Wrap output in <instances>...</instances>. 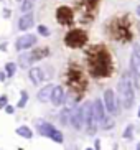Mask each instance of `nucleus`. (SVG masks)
Instances as JSON below:
<instances>
[{
  "label": "nucleus",
  "instance_id": "obj_10",
  "mask_svg": "<svg viewBox=\"0 0 140 150\" xmlns=\"http://www.w3.org/2000/svg\"><path fill=\"white\" fill-rule=\"evenodd\" d=\"M99 2H101V0H78V5H79V8H83L84 15H91V17L94 18L96 17L94 12H96Z\"/></svg>",
  "mask_w": 140,
  "mask_h": 150
},
{
  "label": "nucleus",
  "instance_id": "obj_14",
  "mask_svg": "<svg viewBox=\"0 0 140 150\" xmlns=\"http://www.w3.org/2000/svg\"><path fill=\"white\" fill-rule=\"evenodd\" d=\"M64 101H66V93H64V89H63V86H54L53 94H51L53 106H63Z\"/></svg>",
  "mask_w": 140,
  "mask_h": 150
},
{
  "label": "nucleus",
  "instance_id": "obj_22",
  "mask_svg": "<svg viewBox=\"0 0 140 150\" xmlns=\"http://www.w3.org/2000/svg\"><path fill=\"white\" fill-rule=\"evenodd\" d=\"M18 64H20V68H28L31 64L30 63V54L28 53H22L20 54V58H18Z\"/></svg>",
  "mask_w": 140,
  "mask_h": 150
},
{
  "label": "nucleus",
  "instance_id": "obj_33",
  "mask_svg": "<svg viewBox=\"0 0 140 150\" xmlns=\"http://www.w3.org/2000/svg\"><path fill=\"white\" fill-rule=\"evenodd\" d=\"M135 150H140V142L137 144V147H135Z\"/></svg>",
  "mask_w": 140,
  "mask_h": 150
},
{
  "label": "nucleus",
  "instance_id": "obj_6",
  "mask_svg": "<svg viewBox=\"0 0 140 150\" xmlns=\"http://www.w3.org/2000/svg\"><path fill=\"white\" fill-rule=\"evenodd\" d=\"M83 110H84V120H86V130L89 135H94L97 132L99 122H97L94 110H92V102H84L83 104Z\"/></svg>",
  "mask_w": 140,
  "mask_h": 150
},
{
  "label": "nucleus",
  "instance_id": "obj_8",
  "mask_svg": "<svg viewBox=\"0 0 140 150\" xmlns=\"http://www.w3.org/2000/svg\"><path fill=\"white\" fill-rule=\"evenodd\" d=\"M56 22L64 27H73L74 23V12L68 5H61L56 8Z\"/></svg>",
  "mask_w": 140,
  "mask_h": 150
},
{
  "label": "nucleus",
  "instance_id": "obj_13",
  "mask_svg": "<svg viewBox=\"0 0 140 150\" xmlns=\"http://www.w3.org/2000/svg\"><path fill=\"white\" fill-rule=\"evenodd\" d=\"M129 66H130L132 74L140 79V54L137 53V51H132V53H130V58H129Z\"/></svg>",
  "mask_w": 140,
  "mask_h": 150
},
{
  "label": "nucleus",
  "instance_id": "obj_24",
  "mask_svg": "<svg viewBox=\"0 0 140 150\" xmlns=\"http://www.w3.org/2000/svg\"><path fill=\"white\" fill-rule=\"evenodd\" d=\"M15 69H17V64L15 63H7L5 64V74L8 76V78H12L15 74Z\"/></svg>",
  "mask_w": 140,
  "mask_h": 150
},
{
  "label": "nucleus",
  "instance_id": "obj_2",
  "mask_svg": "<svg viewBox=\"0 0 140 150\" xmlns=\"http://www.w3.org/2000/svg\"><path fill=\"white\" fill-rule=\"evenodd\" d=\"M134 23H132L130 15H122V17H115L110 20L107 31L109 36L114 41H120V43H130L134 40Z\"/></svg>",
  "mask_w": 140,
  "mask_h": 150
},
{
  "label": "nucleus",
  "instance_id": "obj_12",
  "mask_svg": "<svg viewBox=\"0 0 140 150\" xmlns=\"http://www.w3.org/2000/svg\"><path fill=\"white\" fill-rule=\"evenodd\" d=\"M92 110H94V115H96L97 122L101 124L102 120L105 119V106H104V101H102V99H94V102H92Z\"/></svg>",
  "mask_w": 140,
  "mask_h": 150
},
{
  "label": "nucleus",
  "instance_id": "obj_29",
  "mask_svg": "<svg viewBox=\"0 0 140 150\" xmlns=\"http://www.w3.org/2000/svg\"><path fill=\"white\" fill-rule=\"evenodd\" d=\"M94 150H101V140H99V139L94 140Z\"/></svg>",
  "mask_w": 140,
  "mask_h": 150
},
{
  "label": "nucleus",
  "instance_id": "obj_18",
  "mask_svg": "<svg viewBox=\"0 0 140 150\" xmlns=\"http://www.w3.org/2000/svg\"><path fill=\"white\" fill-rule=\"evenodd\" d=\"M53 89H54V86H53V84H46V86H43V88L40 89V93H38V101H40V102H48V101H51Z\"/></svg>",
  "mask_w": 140,
  "mask_h": 150
},
{
  "label": "nucleus",
  "instance_id": "obj_5",
  "mask_svg": "<svg viewBox=\"0 0 140 150\" xmlns=\"http://www.w3.org/2000/svg\"><path fill=\"white\" fill-rule=\"evenodd\" d=\"M88 40H89L88 31L83 30V28H73L64 35V45L73 50L83 48L84 45L88 43Z\"/></svg>",
  "mask_w": 140,
  "mask_h": 150
},
{
  "label": "nucleus",
  "instance_id": "obj_37",
  "mask_svg": "<svg viewBox=\"0 0 140 150\" xmlns=\"http://www.w3.org/2000/svg\"><path fill=\"white\" fill-rule=\"evenodd\" d=\"M0 2H2V0H0Z\"/></svg>",
  "mask_w": 140,
  "mask_h": 150
},
{
  "label": "nucleus",
  "instance_id": "obj_16",
  "mask_svg": "<svg viewBox=\"0 0 140 150\" xmlns=\"http://www.w3.org/2000/svg\"><path fill=\"white\" fill-rule=\"evenodd\" d=\"M30 54V63H35V61H40V59H43V58L49 56V48H46V46H43V48H36L33 50Z\"/></svg>",
  "mask_w": 140,
  "mask_h": 150
},
{
  "label": "nucleus",
  "instance_id": "obj_31",
  "mask_svg": "<svg viewBox=\"0 0 140 150\" xmlns=\"http://www.w3.org/2000/svg\"><path fill=\"white\" fill-rule=\"evenodd\" d=\"M135 13H137V17L140 18V5H137V8H135Z\"/></svg>",
  "mask_w": 140,
  "mask_h": 150
},
{
  "label": "nucleus",
  "instance_id": "obj_28",
  "mask_svg": "<svg viewBox=\"0 0 140 150\" xmlns=\"http://www.w3.org/2000/svg\"><path fill=\"white\" fill-rule=\"evenodd\" d=\"M10 15H12L10 8H4V10H2V17H4V18H10Z\"/></svg>",
  "mask_w": 140,
  "mask_h": 150
},
{
  "label": "nucleus",
  "instance_id": "obj_34",
  "mask_svg": "<svg viewBox=\"0 0 140 150\" xmlns=\"http://www.w3.org/2000/svg\"><path fill=\"white\" fill-rule=\"evenodd\" d=\"M86 150H94V149H91V147H88V149H86Z\"/></svg>",
  "mask_w": 140,
  "mask_h": 150
},
{
  "label": "nucleus",
  "instance_id": "obj_19",
  "mask_svg": "<svg viewBox=\"0 0 140 150\" xmlns=\"http://www.w3.org/2000/svg\"><path fill=\"white\" fill-rule=\"evenodd\" d=\"M30 79L33 84H40L41 81H45L46 78H45V73L41 68H31L30 69Z\"/></svg>",
  "mask_w": 140,
  "mask_h": 150
},
{
  "label": "nucleus",
  "instance_id": "obj_7",
  "mask_svg": "<svg viewBox=\"0 0 140 150\" xmlns=\"http://www.w3.org/2000/svg\"><path fill=\"white\" fill-rule=\"evenodd\" d=\"M102 101H104V106L105 110L112 115H117L120 112V102H119L117 96L112 89H105L104 91V96H102Z\"/></svg>",
  "mask_w": 140,
  "mask_h": 150
},
{
  "label": "nucleus",
  "instance_id": "obj_23",
  "mask_svg": "<svg viewBox=\"0 0 140 150\" xmlns=\"http://www.w3.org/2000/svg\"><path fill=\"white\" fill-rule=\"evenodd\" d=\"M134 130H135V125H134V124H129L127 127H125V130H124L122 137L127 139V140H130L132 137H134Z\"/></svg>",
  "mask_w": 140,
  "mask_h": 150
},
{
  "label": "nucleus",
  "instance_id": "obj_20",
  "mask_svg": "<svg viewBox=\"0 0 140 150\" xmlns=\"http://www.w3.org/2000/svg\"><path fill=\"white\" fill-rule=\"evenodd\" d=\"M99 125H101V129H102V130H110V129H114L115 120L112 119V117H105V119L102 120V122L99 124Z\"/></svg>",
  "mask_w": 140,
  "mask_h": 150
},
{
  "label": "nucleus",
  "instance_id": "obj_26",
  "mask_svg": "<svg viewBox=\"0 0 140 150\" xmlns=\"http://www.w3.org/2000/svg\"><path fill=\"white\" fill-rule=\"evenodd\" d=\"M38 33L41 36H49V28L46 27V25H40V27H38Z\"/></svg>",
  "mask_w": 140,
  "mask_h": 150
},
{
  "label": "nucleus",
  "instance_id": "obj_4",
  "mask_svg": "<svg viewBox=\"0 0 140 150\" xmlns=\"http://www.w3.org/2000/svg\"><path fill=\"white\" fill-rule=\"evenodd\" d=\"M66 83L69 86L71 93L76 94V96H81L83 97L84 91L88 89V78L86 74L83 73V69L74 64H71L68 68V73H66Z\"/></svg>",
  "mask_w": 140,
  "mask_h": 150
},
{
  "label": "nucleus",
  "instance_id": "obj_25",
  "mask_svg": "<svg viewBox=\"0 0 140 150\" xmlns=\"http://www.w3.org/2000/svg\"><path fill=\"white\" fill-rule=\"evenodd\" d=\"M26 102H28V93L26 91H22V96H20V99H18V102H17V107H25L26 106Z\"/></svg>",
  "mask_w": 140,
  "mask_h": 150
},
{
  "label": "nucleus",
  "instance_id": "obj_11",
  "mask_svg": "<svg viewBox=\"0 0 140 150\" xmlns=\"http://www.w3.org/2000/svg\"><path fill=\"white\" fill-rule=\"evenodd\" d=\"M35 43H36L35 35H23L17 40L15 48H17L18 51H22V50H28V48H31V46H35Z\"/></svg>",
  "mask_w": 140,
  "mask_h": 150
},
{
  "label": "nucleus",
  "instance_id": "obj_21",
  "mask_svg": "<svg viewBox=\"0 0 140 150\" xmlns=\"http://www.w3.org/2000/svg\"><path fill=\"white\" fill-rule=\"evenodd\" d=\"M17 134L25 137V139H31V137H33V132H31L30 127H26V125H20V127L17 129Z\"/></svg>",
  "mask_w": 140,
  "mask_h": 150
},
{
  "label": "nucleus",
  "instance_id": "obj_9",
  "mask_svg": "<svg viewBox=\"0 0 140 150\" xmlns=\"http://www.w3.org/2000/svg\"><path fill=\"white\" fill-rule=\"evenodd\" d=\"M69 124L76 129V130H81V129L86 125L83 106H76V107H73V109H71V119H69Z\"/></svg>",
  "mask_w": 140,
  "mask_h": 150
},
{
  "label": "nucleus",
  "instance_id": "obj_36",
  "mask_svg": "<svg viewBox=\"0 0 140 150\" xmlns=\"http://www.w3.org/2000/svg\"><path fill=\"white\" fill-rule=\"evenodd\" d=\"M17 2H23V0H17Z\"/></svg>",
  "mask_w": 140,
  "mask_h": 150
},
{
  "label": "nucleus",
  "instance_id": "obj_3",
  "mask_svg": "<svg viewBox=\"0 0 140 150\" xmlns=\"http://www.w3.org/2000/svg\"><path fill=\"white\" fill-rule=\"evenodd\" d=\"M117 99L120 102V106L125 110H130L135 102V89L129 73H124L120 76V79L117 81Z\"/></svg>",
  "mask_w": 140,
  "mask_h": 150
},
{
  "label": "nucleus",
  "instance_id": "obj_30",
  "mask_svg": "<svg viewBox=\"0 0 140 150\" xmlns=\"http://www.w3.org/2000/svg\"><path fill=\"white\" fill-rule=\"evenodd\" d=\"M5 110H7L8 114H13V110H15V109H13L12 106H7V107H5Z\"/></svg>",
  "mask_w": 140,
  "mask_h": 150
},
{
  "label": "nucleus",
  "instance_id": "obj_35",
  "mask_svg": "<svg viewBox=\"0 0 140 150\" xmlns=\"http://www.w3.org/2000/svg\"><path fill=\"white\" fill-rule=\"evenodd\" d=\"M139 31H140V23H139Z\"/></svg>",
  "mask_w": 140,
  "mask_h": 150
},
{
  "label": "nucleus",
  "instance_id": "obj_1",
  "mask_svg": "<svg viewBox=\"0 0 140 150\" xmlns=\"http://www.w3.org/2000/svg\"><path fill=\"white\" fill-rule=\"evenodd\" d=\"M86 66L94 79H105L114 74L115 64L109 48L104 45H92L86 51Z\"/></svg>",
  "mask_w": 140,
  "mask_h": 150
},
{
  "label": "nucleus",
  "instance_id": "obj_15",
  "mask_svg": "<svg viewBox=\"0 0 140 150\" xmlns=\"http://www.w3.org/2000/svg\"><path fill=\"white\" fill-rule=\"evenodd\" d=\"M38 132L45 137H49L53 139V135L58 132V129L54 125H51L49 122H43V120H38Z\"/></svg>",
  "mask_w": 140,
  "mask_h": 150
},
{
  "label": "nucleus",
  "instance_id": "obj_32",
  "mask_svg": "<svg viewBox=\"0 0 140 150\" xmlns=\"http://www.w3.org/2000/svg\"><path fill=\"white\" fill-rule=\"evenodd\" d=\"M137 115H139V119H140V106H139V110H137Z\"/></svg>",
  "mask_w": 140,
  "mask_h": 150
},
{
  "label": "nucleus",
  "instance_id": "obj_17",
  "mask_svg": "<svg viewBox=\"0 0 140 150\" xmlns=\"http://www.w3.org/2000/svg\"><path fill=\"white\" fill-rule=\"evenodd\" d=\"M33 22H35V18H33V13H25L20 17V20H18V28L20 30H30L31 27H33Z\"/></svg>",
  "mask_w": 140,
  "mask_h": 150
},
{
  "label": "nucleus",
  "instance_id": "obj_27",
  "mask_svg": "<svg viewBox=\"0 0 140 150\" xmlns=\"http://www.w3.org/2000/svg\"><path fill=\"white\" fill-rule=\"evenodd\" d=\"M8 106V104H7V96H2L0 97V109H2V107H7Z\"/></svg>",
  "mask_w": 140,
  "mask_h": 150
}]
</instances>
